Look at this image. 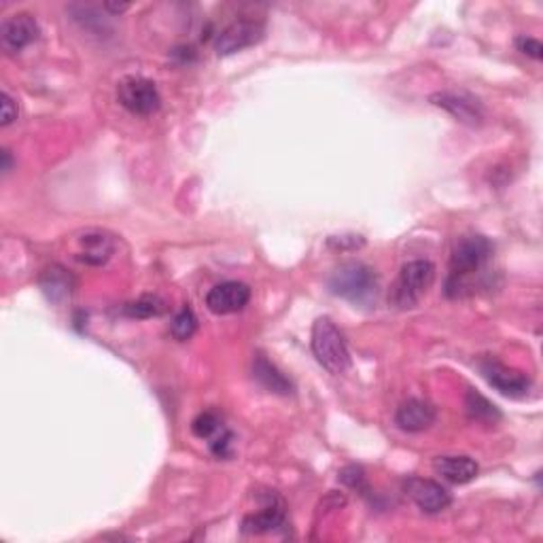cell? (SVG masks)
Here are the masks:
<instances>
[{
  "instance_id": "obj_1",
  "label": "cell",
  "mask_w": 543,
  "mask_h": 543,
  "mask_svg": "<svg viewBox=\"0 0 543 543\" xmlns=\"http://www.w3.org/2000/svg\"><path fill=\"white\" fill-rule=\"evenodd\" d=\"M493 242L484 236H463L452 249L450 274L446 279L448 298H463L467 289L474 287V279L482 274L493 257Z\"/></svg>"
},
{
  "instance_id": "obj_2",
  "label": "cell",
  "mask_w": 543,
  "mask_h": 543,
  "mask_svg": "<svg viewBox=\"0 0 543 543\" xmlns=\"http://www.w3.org/2000/svg\"><path fill=\"white\" fill-rule=\"evenodd\" d=\"M329 289L338 298L348 302L368 306L376 299L378 276L376 272L361 262L342 263L338 270L329 276Z\"/></svg>"
},
{
  "instance_id": "obj_3",
  "label": "cell",
  "mask_w": 543,
  "mask_h": 543,
  "mask_svg": "<svg viewBox=\"0 0 543 543\" xmlns=\"http://www.w3.org/2000/svg\"><path fill=\"white\" fill-rule=\"evenodd\" d=\"M312 352L316 361L323 365L329 374H344L351 368V352H348L344 335L329 316L316 318L312 325Z\"/></svg>"
},
{
  "instance_id": "obj_4",
  "label": "cell",
  "mask_w": 543,
  "mask_h": 543,
  "mask_svg": "<svg viewBox=\"0 0 543 543\" xmlns=\"http://www.w3.org/2000/svg\"><path fill=\"white\" fill-rule=\"evenodd\" d=\"M435 280V265L427 259H414L401 268L397 280H395L391 302L397 308H414Z\"/></svg>"
},
{
  "instance_id": "obj_5",
  "label": "cell",
  "mask_w": 543,
  "mask_h": 543,
  "mask_svg": "<svg viewBox=\"0 0 543 543\" xmlns=\"http://www.w3.org/2000/svg\"><path fill=\"white\" fill-rule=\"evenodd\" d=\"M117 96H120V102L134 115H153L162 106V96H159L156 84L145 79V76L123 79L120 87H117Z\"/></svg>"
},
{
  "instance_id": "obj_6",
  "label": "cell",
  "mask_w": 543,
  "mask_h": 543,
  "mask_svg": "<svg viewBox=\"0 0 543 543\" xmlns=\"http://www.w3.org/2000/svg\"><path fill=\"white\" fill-rule=\"evenodd\" d=\"M265 37V23L257 20H236L215 37V51L232 56L246 47L257 45Z\"/></svg>"
},
{
  "instance_id": "obj_7",
  "label": "cell",
  "mask_w": 543,
  "mask_h": 543,
  "mask_svg": "<svg viewBox=\"0 0 543 543\" xmlns=\"http://www.w3.org/2000/svg\"><path fill=\"white\" fill-rule=\"evenodd\" d=\"M251 302V289L249 285L238 280L219 282L206 293V306L215 315H234L240 312L246 304Z\"/></svg>"
},
{
  "instance_id": "obj_8",
  "label": "cell",
  "mask_w": 543,
  "mask_h": 543,
  "mask_svg": "<svg viewBox=\"0 0 543 543\" xmlns=\"http://www.w3.org/2000/svg\"><path fill=\"white\" fill-rule=\"evenodd\" d=\"M429 100L431 104L448 111V113L460 123L480 126L484 121V106L480 104V100L469 96V93L465 92H440V93H433Z\"/></svg>"
},
{
  "instance_id": "obj_9",
  "label": "cell",
  "mask_w": 543,
  "mask_h": 543,
  "mask_svg": "<svg viewBox=\"0 0 543 543\" xmlns=\"http://www.w3.org/2000/svg\"><path fill=\"white\" fill-rule=\"evenodd\" d=\"M482 374L499 393L507 395V397H524L530 388V378L527 374L507 368V365L494 361V359H486L482 363Z\"/></svg>"
},
{
  "instance_id": "obj_10",
  "label": "cell",
  "mask_w": 543,
  "mask_h": 543,
  "mask_svg": "<svg viewBox=\"0 0 543 543\" xmlns=\"http://www.w3.org/2000/svg\"><path fill=\"white\" fill-rule=\"evenodd\" d=\"M405 493L414 503L427 513H438L452 503L450 493L444 486L424 477H410L405 482Z\"/></svg>"
},
{
  "instance_id": "obj_11",
  "label": "cell",
  "mask_w": 543,
  "mask_h": 543,
  "mask_svg": "<svg viewBox=\"0 0 543 543\" xmlns=\"http://www.w3.org/2000/svg\"><path fill=\"white\" fill-rule=\"evenodd\" d=\"M37 37H39V23L31 13L11 15L3 22V28H0L3 47L11 53L22 51L23 47L34 43Z\"/></svg>"
},
{
  "instance_id": "obj_12",
  "label": "cell",
  "mask_w": 543,
  "mask_h": 543,
  "mask_svg": "<svg viewBox=\"0 0 543 543\" xmlns=\"http://www.w3.org/2000/svg\"><path fill=\"white\" fill-rule=\"evenodd\" d=\"M438 418L435 407L429 401L423 399H407L397 407V414H395V423L399 429L407 431V433H421V431L429 429L431 424Z\"/></svg>"
},
{
  "instance_id": "obj_13",
  "label": "cell",
  "mask_w": 543,
  "mask_h": 543,
  "mask_svg": "<svg viewBox=\"0 0 543 543\" xmlns=\"http://www.w3.org/2000/svg\"><path fill=\"white\" fill-rule=\"evenodd\" d=\"M287 524V516H285V505L280 501H272L263 507L262 512L251 513L242 521V530L246 535H263V533H272V530L285 527Z\"/></svg>"
},
{
  "instance_id": "obj_14",
  "label": "cell",
  "mask_w": 543,
  "mask_h": 543,
  "mask_svg": "<svg viewBox=\"0 0 543 543\" xmlns=\"http://www.w3.org/2000/svg\"><path fill=\"white\" fill-rule=\"evenodd\" d=\"M40 289H43L45 298L53 304H64L67 299H70L75 289V279L68 274L67 268L62 265H51L43 272L40 276Z\"/></svg>"
},
{
  "instance_id": "obj_15",
  "label": "cell",
  "mask_w": 543,
  "mask_h": 543,
  "mask_svg": "<svg viewBox=\"0 0 543 543\" xmlns=\"http://www.w3.org/2000/svg\"><path fill=\"white\" fill-rule=\"evenodd\" d=\"M435 474L452 484H467L476 480L477 463L471 457H438L433 460Z\"/></svg>"
},
{
  "instance_id": "obj_16",
  "label": "cell",
  "mask_w": 543,
  "mask_h": 543,
  "mask_svg": "<svg viewBox=\"0 0 543 543\" xmlns=\"http://www.w3.org/2000/svg\"><path fill=\"white\" fill-rule=\"evenodd\" d=\"M253 378L262 385L265 391L276 395H291L293 385L285 374H280V369L276 365H272L263 355H257L253 359Z\"/></svg>"
},
{
  "instance_id": "obj_17",
  "label": "cell",
  "mask_w": 543,
  "mask_h": 543,
  "mask_svg": "<svg viewBox=\"0 0 543 543\" xmlns=\"http://www.w3.org/2000/svg\"><path fill=\"white\" fill-rule=\"evenodd\" d=\"M79 242H81L79 259H81V262L90 263V265H102V263L109 262L111 255L115 253L113 238L102 234V232L85 234Z\"/></svg>"
},
{
  "instance_id": "obj_18",
  "label": "cell",
  "mask_w": 543,
  "mask_h": 543,
  "mask_svg": "<svg viewBox=\"0 0 543 543\" xmlns=\"http://www.w3.org/2000/svg\"><path fill=\"white\" fill-rule=\"evenodd\" d=\"M465 412H467V416L476 423L494 424L497 421H501V412L497 410V405L491 404V401L477 391L467 393V397H465Z\"/></svg>"
},
{
  "instance_id": "obj_19",
  "label": "cell",
  "mask_w": 543,
  "mask_h": 543,
  "mask_svg": "<svg viewBox=\"0 0 543 543\" xmlns=\"http://www.w3.org/2000/svg\"><path fill=\"white\" fill-rule=\"evenodd\" d=\"M196 329H198V318L193 315V310L187 308V306L176 312L173 323H170V334H173L179 342H187L193 334H196Z\"/></svg>"
},
{
  "instance_id": "obj_20",
  "label": "cell",
  "mask_w": 543,
  "mask_h": 543,
  "mask_svg": "<svg viewBox=\"0 0 543 543\" xmlns=\"http://www.w3.org/2000/svg\"><path fill=\"white\" fill-rule=\"evenodd\" d=\"M128 316L132 318H149V316H157L164 312V302L156 295H145V298L136 299V302L128 304L126 308H123Z\"/></svg>"
},
{
  "instance_id": "obj_21",
  "label": "cell",
  "mask_w": 543,
  "mask_h": 543,
  "mask_svg": "<svg viewBox=\"0 0 543 543\" xmlns=\"http://www.w3.org/2000/svg\"><path fill=\"white\" fill-rule=\"evenodd\" d=\"M191 431L193 435L200 440H210L215 435H219L223 431V423L221 418L215 414V412H202V414L196 416V421L191 423Z\"/></svg>"
},
{
  "instance_id": "obj_22",
  "label": "cell",
  "mask_w": 543,
  "mask_h": 543,
  "mask_svg": "<svg viewBox=\"0 0 543 543\" xmlns=\"http://www.w3.org/2000/svg\"><path fill=\"white\" fill-rule=\"evenodd\" d=\"M340 482L346 484L348 488H355V491H368V482H365V471L359 465H348L340 471Z\"/></svg>"
},
{
  "instance_id": "obj_23",
  "label": "cell",
  "mask_w": 543,
  "mask_h": 543,
  "mask_svg": "<svg viewBox=\"0 0 543 543\" xmlns=\"http://www.w3.org/2000/svg\"><path fill=\"white\" fill-rule=\"evenodd\" d=\"M516 47H518V49H521L522 53H527V56L533 58V60H541V56H543V45H541L537 39H530V37H518V39H516Z\"/></svg>"
},
{
  "instance_id": "obj_24",
  "label": "cell",
  "mask_w": 543,
  "mask_h": 543,
  "mask_svg": "<svg viewBox=\"0 0 543 543\" xmlns=\"http://www.w3.org/2000/svg\"><path fill=\"white\" fill-rule=\"evenodd\" d=\"M17 120V104L15 100L9 96L7 92L3 93V115H0V123H3V128L11 126Z\"/></svg>"
},
{
  "instance_id": "obj_25",
  "label": "cell",
  "mask_w": 543,
  "mask_h": 543,
  "mask_svg": "<svg viewBox=\"0 0 543 543\" xmlns=\"http://www.w3.org/2000/svg\"><path fill=\"white\" fill-rule=\"evenodd\" d=\"M363 245L361 236H335V238H329V246L332 249H359Z\"/></svg>"
},
{
  "instance_id": "obj_26",
  "label": "cell",
  "mask_w": 543,
  "mask_h": 543,
  "mask_svg": "<svg viewBox=\"0 0 543 543\" xmlns=\"http://www.w3.org/2000/svg\"><path fill=\"white\" fill-rule=\"evenodd\" d=\"M104 9L113 15H121L123 11L129 9L128 3H104Z\"/></svg>"
},
{
  "instance_id": "obj_27",
  "label": "cell",
  "mask_w": 543,
  "mask_h": 543,
  "mask_svg": "<svg viewBox=\"0 0 543 543\" xmlns=\"http://www.w3.org/2000/svg\"><path fill=\"white\" fill-rule=\"evenodd\" d=\"M11 170V153L9 151H3V173L7 174Z\"/></svg>"
}]
</instances>
